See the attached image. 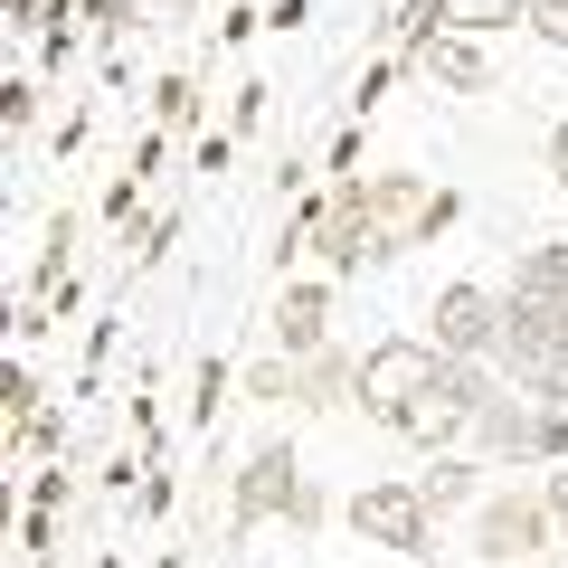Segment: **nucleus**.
<instances>
[{
  "instance_id": "18",
  "label": "nucleus",
  "mask_w": 568,
  "mask_h": 568,
  "mask_svg": "<svg viewBox=\"0 0 568 568\" xmlns=\"http://www.w3.org/2000/svg\"><path fill=\"white\" fill-rule=\"evenodd\" d=\"M0 123H10V133H39V77H10V85H0Z\"/></svg>"
},
{
  "instance_id": "9",
  "label": "nucleus",
  "mask_w": 568,
  "mask_h": 568,
  "mask_svg": "<svg viewBox=\"0 0 568 568\" xmlns=\"http://www.w3.org/2000/svg\"><path fill=\"white\" fill-rule=\"evenodd\" d=\"M511 304L568 332V237H530L521 256H511Z\"/></svg>"
},
{
  "instance_id": "19",
  "label": "nucleus",
  "mask_w": 568,
  "mask_h": 568,
  "mask_svg": "<svg viewBox=\"0 0 568 568\" xmlns=\"http://www.w3.org/2000/svg\"><path fill=\"white\" fill-rule=\"evenodd\" d=\"M323 521H332V493H323V484L304 474V493H294V511H284V530H294V540H313Z\"/></svg>"
},
{
  "instance_id": "26",
  "label": "nucleus",
  "mask_w": 568,
  "mask_h": 568,
  "mask_svg": "<svg viewBox=\"0 0 568 568\" xmlns=\"http://www.w3.org/2000/svg\"><path fill=\"white\" fill-rule=\"evenodd\" d=\"M540 493H549V521L568 530V465H549V474H540Z\"/></svg>"
},
{
  "instance_id": "13",
  "label": "nucleus",
  "mask_w": 568,
  "mask_h": 568,
  "mask_svg": "<svg viewBox=\"0 0 568 568\" xmlns=\"http://www.w3.org/2000/svg\"><path fill=\"white\" fill-rule=\"evenodd\" d=\"M446 29H465V39H503V29H530V0H446Z\"/></svg>"
},
{
  "instance_id": "14",
  "label": "nucleus",
  "mask_w": 568,
  "mask_h": 568,
  "mask_svg": "<svg viewBox=\"0 0 568 568\" xmlns=\"http://www.w3.org/2000/svg\"><path fill=\"white\" fill-rule=\"evenodd\" d=\"M181 123H200V77L190 67H162L152 77V133H181Z\"/></svg>"
},
{
  "instance_id": "17",
  "label": "nucleus",
  "mask_w": 568,
  "mask_h": 568,
  "mask_svg": "<svg viewBox=\"0 0 568 568\" xmlns=\"http://www.w3.org/2000/svg\"><path fill=\"white\" fill-rule=\"evenodd\" d=\"M521 398H540V407H559V417H568V342H559V351H549V361L521 379Z\"/></svg>"
},
{
  "instance_id": "2",
  "label": "nucleus",
  "mask_w": 568,
  "mask_h": 568,
  "mask_svg": "<svg viewBox=\"0 0 568 568\" xmlns=\"http://www.w3.org/2000/svg\"><path fill=\"white\" fill-rule=\"evenodd\" d=\"M361 209H369V237H379V265L407 256V246H436L455 219H465V200H455V190H426L417 171H369Z\"/></svg>"
},
{
  "instance_id": "6",
  "label": "nucleus",
  "mask_w": 568,
  "mask_h": 568,
  "mask_svg": "<svg viewBox=\"0 0 568 568\" xmlns=\"http://www.w3.org/2000/svg\"><path fill=\"white\" fill-rule=\"evenodd\" d=\"M342 521H351V540L388 549V559H436V511L417 503V484H361L342 503Z\"/></svg>"
},
{
  "instance_id": "5",
  "label": "nucleus",
  "mask_w": 568,
  "mask_h": 568,
  "mask_svg": "<svg viewBox=\"0 0 568 568\" xmlns=\"http://www.w3.org/2000/svg\"><path fill=\"white\" fill-rule=\"evenodd\" d=\"M294 493H304V455H294V436H256V446L237 455V484H227V530H265L294 511Z\"/></svg>"
},
{
  "instance_id": "8",
  "label": "nucleus",
  "mask_w": 568,
  "mask_h": 568,
  "mask_svg": "<svg viewBox=\"0 0 568 568\" xmlns=\"http://www.w3.org/2000/svg\"><path fill=\"white\" fill-rule=\"evenodd\" d=\"M265 332H275L284 361H313V351H332V284L284 275V294H275V313H265Z\"/></svg>"
},
{
  "instance_id": "22",
  "label": "nucleus",
  "mask_w": 568,
  "mask_h": 568,
  "mask_svg": "<svg viewBox=\"0 0 568 568\" xmlns=\"http://www.w3.org/2000/svg\"><path fill=\"white\" fill-rule=\"evenodd\" d=\"M530 39H540V48H568V0H530Z\"/></svg>"
},
{
  "instance_id": "25",
  "label": "nucleus",
  "mask_w": 568,
  "mask_h": 568,
  "mask_svg": "<svg viewBox=\"0 0 568 568\" xmlns=\"http://www.w3.org/2000/svg\"><path fill=\"white\" fill-rule=\"evenodd\" d=\"M549 181H559V200H568V114L549 123Z\"/></svg>"
},
{
  "instance_id": "20",
  "label": "nucleus",
  "mask_w": 568,
  "mask_h": 568,
  "mask_svg": "<svg viewBox=\"0 0 568 568\" xmlns=\"http://www.w3.org/2000/svg\"><path fill=\"white\" fill-rule=\"evenodd\" d=\"M85 20L104 29V48H123V29L142 20V0H85Z\"/></svg>"
},
{
  "instance_id": "16",
  "label": "nucleus",
  "mask_w": 568,
  "mask_h": 568,
  "mask_svg": "<svg viewBox=\"0 0 568 568\" xmlns=\"http://www.w3.org/2000/svg\"><path fill=\"white\" fill-rule=\"evenodd\" d=\"M227 388H237V379H227V361H200V369H190V426H209V417H219V407H227Z\"/></svg>"
},
{
  "instance_id": "15",
  "label": "nucleus",
  "mask_w": 568,
  "mask_h": 568,
  "mask_svg": "<svg viewBox=\"0 0 568 568\" xmlns=\"http://www.w3.org/2000/svg\"><path fill=\"white\" fill-rule=\"evenodd\" d=\"M294 388H304V369L284 361V351H265V361H246L237 398H246V407H294Z\"/></svg>"
},
{
  "instance_id": "27",
  "label": "nucleus",
  "mask_w": 568,
  "mask_h": 568,
  "mask_svg": "<svg viewBox=\"0 0 568 568\" xmlns=\"http://www.w3.org/2000/svg\"><path fill=\"white\" fill-rule=\"evenodd\" d=\"M530 568H568V559H559V549H549V559H530Z\"/></svg>"
},
{
  "instance_id": "4",
  "label": "nucleus",
  "mask_w": 568,
  "mask_h": 568,
  "mask_svg": "<svg viewBox=\"0 0 568 568\" xmlns=\"http://www.w3.org/2000/svg\"><path fill=\"white\" fill-rule=\"evenodd\" d=\"M474 455L503 474H530V465H568V417L540 398H521V388H503V398L484 407V426H474Z\"/></svg>"
},
{
  "instance_id": "21",
  "label": "nucleus",
  "mask_w": 568,
  "mask_h": 568,
  "mask_svg": "<svg viewBox=\"0 0 568 568\" xmlns=\"http://www.w3.org/2000/svg\"><path fill=\"white\" fill-rule=\"evenodd\" d=\"M265 104H275V85H256V77H246V85H237V104H227V133H256V123H265Z\"/></svg>"
},
{
  "instance_id": "24",
  "label": "nucleus",
  "mask_w": 568,
  "mask_h": 568,
  "mask_svg": "<svg viewBox=\"0 0 568 568\" xmlns=\"http://www.w3.org/2000/svg\"><path fill=\"white\" fill-rule=\"evenodd\" d=\"M162 152H171V133H142V142H133V162H123V171H142V181H152V171H162Z\"/></svg>"
},
{
  "instance_id": "7",
  "label": "nucleus",
  "mask_w": 568,
  "mask_h": 568,
  "mask_svg": "<svg viewBox=\"0 0 568 568\" xmlns=\"http://www.w3.org/2000/svg\"><path fill=\"white\" fill-rule=\"evenodd\" d=\"M426 342L446 351V361H493V342H503V294L493 284H436V304H426Z\"/></svg>"
},
{
  "instance_id": "3",
  "label": "nucleus",
  "mask_w": 568,
  "mask_h": 568,
  "mask_svg": "<svg viewBox=\"0 0 568 568\" xmlns=\"http://www.w3.org/2000/svg\"><path fill=\"white\" fill-rule=\"evenodd\" d=\"M549 540H559V521H549L540 484H493L474 503V559L484 568H530V559H549Z\"/></svg>"
},
{
  "instance_id": "28",
  "label": "nucleus",
  "mask_w": 568,
  "mask_h": 568,
  "mask_svg": "<svg viewBox=\"0 0 568 568\" xmlns=\"http://www.w3.org/2000/svg\"><path fill=\"white\" fill-rule=\"evenodd\" d=\"M162 10H200V0H162Z\"/></svg>"
},
{
  "instance_id": "11",
  "label": "nucleus",
  "mask_w": 568,
  "mask_h": 568,
  "mask_svg": "<svg viewBox=\"0 0 568 568\" xmlns=\"http://www.w3.org/2000/svg\"><path fill=\"white\" fill-rule=\"evenodd\" d=\"M304 388H294V417H342V407H361V351H313Z\"/></svg>"
},
{
  "instance_id": "10",
  "label": "nucleus",
  "mask_w": 568,
  "mask_h": 568,
  "mask_svg": "<svg viewBox=\"0 0 568 568\" xmlns=\"http://www.w3.org/2000/svg\"><path fill=\"white\" fill-rule=\"evenodd\" d=\"M417 77L436 85V95H465V104H474V95H503V67H493V48H484V39H465V29H446V39L426 48Z\"/></svg>"
},
{
  "instance_id": "12",
  "label": "nucleus",
  "mask_w": 568,
  "mask_h": 568,
  "mask_svg": "<svg viewBox=\"0 0 568 568\" xmlns=\"http://www.w3.org/2000/svg\"><path fill=\"white\" fill-rule=\"evenodd\" d=\"M407 484H417V503L436 511V521H455V511L484 503V455H426Z\"/></svg>"
},
{
  "instance_id": "23",
  "label": "nucleus",
  "mask_w": 568,
  "mask_h": 568,
  "mask_svg": "<svg viewBox=\"0 0 568 568\" xmlns=\"http://www.w3.org/2000/svg\"><path fill=\"white\" fill-rule=\"evenodd\" d=\"M227 162H237V133H200V171H209V181H219Z\"/></svg>"
},
{
  "instance_id": "1",
  "label": "nucleus",
  "mask_w": 568,
  "mask_h": 568,
  "mask_svg": "<svg viewBox=\"0 0 568 568\" xmlns=\"http://www.w3.org/2000/svg\"><path fill=\"white\" fill-rule=\"evenodd\" d=\"M436 369H446V351L426 342V332H379L361 351V417L388 426V436H407L426 417V398H436Z\"/></svg>"
}]
</instances>
